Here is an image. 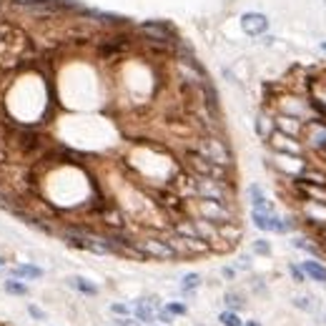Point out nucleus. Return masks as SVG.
<instances>
[{
	"label": "nucleus",
	"instance_id": "7ed1b4c3",
	"mask_svg": "<svg viewBox=\"0 0 326 326\" xmlns=\"http://www.w3.org/2000/svg\"><path fill=\"white\" fill-rule=\"evenodd\" d=\"M193 198H209V201H218L226 206H236V188H233V184L193 176Z\"/></svg>",
	"mask_w": 326,
	"mask_h": 326
},
{
	"label": "nucleus",
	"instance_id": "cd10ccee",
	"mask_svg": "<svg viewBox=\"0 0 326 326\" xmlns=\"http://www.w3.org/2000/svg\"><path fill=\"white\" fill-rule=\"evenodd\" d=\"M0 209H13V203H10V201H8V196H5V191H0Z\"/></svg>",
	"mask_w": 326,
	"mask_h": 326
},
{
	"label": "nucleus",
	"instance_id": "0eeeda50",
	"mask_svg": "<svg viewBox=\"0 0 326 326\" xmlns=\"http://www.w3.org/2000/svg\"><path fill=\"white\" fill-rule=\"evenodd\" d=\"M133 243L146 258H158V261H176L178 258V254L171 249V243L163 236H146V238H138Z\"/></svg>",
	"mask_w": 326,
	"mask_h": 326
},
{
	"label": "nucleus",
	"instance_id": "2eb2a0df",
	"mask_svg": "<svg viewBox=\"0 0 326 326\" xmlns=\"http://www.w3.org/2000/svg\"><path fill=\"white\" fill-rule=\"evenodd\" d=\"M256 133H258V136H261L263 140H266L269 136H271V133H274V120L266 116V111L256 116Z\"/></svg>",
	"mask_w": 326,
	"mask_h": 326
},
{
	"label": "nucleus",
	"instance_id": "f8f14e48",
	"mask_svg": "<svg viewBox=\"0 0 326 326\" xmlns=\"http://www.w3.org/2000/svg\"><path fill=\"white\" fill-rule=\"evenodd\" d=\"M249 196H251V206L256 211H266V213H274V203L266 198V193H263V188L254 184V186H249Z\"/></svg>",
	"mask_w": 326,
	"mask_h": 326
},
{
	"label": "nucleus",
	"instance_id": "412c9836",
	"mask_svg": "<svg viewBox=\"0 0 326 326\" xmlns=\"http://www.w3.org/2000/svg\"><path fill=\"white\" fill-rule=\"evenodd\" d=\"M223 301L229 303V309H233V311H238V309H243L246 303H243V299L236 294V291H229L226 296H223Z\"/></svg>",
	"mask_w": 326,
	"mask_h": 326
},
{
	"label": "nucleus",
	"instance_id": "bb28decb",
	"mask_svg": "<svg viewBox=\"0 0 326 326\" xmlns=\"http://www.w3.org/2000/svg\"><path fill=\"white\" fill-rule=\"evenodd\" d=\"M166 311H171V314H178V316H181V314H186V306H184V303H168V309H166Z\"/></svg>",
	"mask_w": 326,
	"mask_h": 326
},
{
	"label": "nucleus",
	"instance_id": "6e6552de",
	"mask_svg": "<svg viewBox=\"0 0 326 326\" xmlns=\"http://www.w3.org/2000/svg\"><path fill=\"white\" fill-rule=\"evenodd\" d=\"M266 143L279 153V156H301L303 153V143L299 138H294V136H286V133H281V131H276L274 128V133L266 138Z\"/></svg>",
	"mask_w": 326,
	"mask_h": 326
},
{
	"label": "nucleus",
	"instance_id": "ddd939ff",
	"mask_svg": "<svg viewBox=\"0 0 326 326\" xmlns=\"http://www.w3.org/2000/svg\"><path fill=\"white\" fill-rule=\"evenodd\" d=\"M156 314H158L156 299H143V301L136 303V316H138V321H153Z\"/></svg>",
	"mask_w": 326,
	"mask_h": 326
},
{
	"label": "nucleus",
	"instance_id": "dca6fc26",
	"mask_svg": "<svg viewBox=\"0 0 326 326\" xmlns=\"http://www.w3.org/2000/svg\"><path fill=\"white\" fill-rule=\"evenodd\" d=\"M68 283L73 286V289H78L80 294H86V296H95V294H98V286H93L91 281L80 279V276H73V279H68Z\"/></svg>",
	"mask_w": 326,
	"mask_h": 326
},
{
	"label": "nucleus",
	"instance_id": "7c9ffc66",
	"mask_svg": "<svg viewBox=\"0 0 326 326\" xmlns=\"http://www.w3.org/2000/svg\"><path fill=\"white\" fill-rule=\"evenodd\" d=\"M116 326H138V321H131V319H118Z\"/></svg>",
	"mask_w": 326,
	"mask_h": 326
},
{
	"label": "nucleus",
	"instance_id": "393cba45",
	"mask_svg": "<svg viewBox=\"0 0 326 326\" xmlns=\"http://www.w3.org/2000/svg\"><path fill=\"white\" fill-rule=\"evenodd\" d=\"M294 306H299L303 311H314V309H316V306L311 303V296H296V299H294Z\"/></svg>",
	"mask_w": 326,
	"mask_h": 326
},
{
	"label": "nucleus",
	"instance_id": "5701e85b",
	"mask_svg": "<svg viewBox=\"0 0 326 326\" xmlns=\"http://www.w3.org/2000/svg\"><path fill=\"white\" fill-rule=\"evenodd\" d=\"M5 291H8V294H18V296H23V294H28V286L21 283V281H5Z\"/></svg>",
	"mask_w": 326,
	"mask_h": 326
},
{
	"label": "nucleus",
	"instance_id": "c756f323",
	"mask_svg": "<svg viewBox=\"0 0 326 326\" xmlns=\"http://www.w3.org/2000/svg\"><path fill=\"white\" fill-rule=\"evenodd\" d=\"M30 314H33L35 319H46V314H43V311H40L38 306H30Z\"/></svg>",
	"mask_w": 326,
	"mask_h": 326
},
{
	"label": "nucleus",
	"instance_id": "aec40b11",
	"mask_svg": "<svg viewBox=\"0 0 326 326\" xmlns=\"http://www.w3.org/2000/svg\"><path fill=\"white\" fill-rule=\"evenodd\" d=\"M201 286V276L198 274H186L184 281H181V289L184 291H193V289H198Z\"/></svg>",
	"mask_w": 326,
	"mask_h": 326
},
{
	"label": "nucleus",
	"instance_id": "b1692460",
	"mask_svg": "<svg viewBox=\"0 0 326 326\" xmlns=\"http://www.w3.org/2000/svg\"><path fill=\"white\" fill-rule=\"evenodd\" d=\"M254 251L261 254V256H269V254H271V246H269L266 238H256V241H254Z\"/></svg>",
	"mask_w": 326,
	"mask_h": 326
},
{
	"label": "nucleus",
	"instance_id": "72a5a7b5",
	"mask_svg": "<svg viewBox=\"0 0 326 326\" xmlns=\"http://www.w3.org/2000/svg\"><path fill=\"white\" fill-rule=\"evenodd\" d=\"M113 311H116V314H126L128 309H126V306H120V303H116V306H113Z\"/></svg>",
	"mask_w": 326,
	"mask_h": 326
},
{
	"label": "nucleus",
	"instance_id": "423d86ee",
	"mask_svg": "<svg viewBox=\"0 0 326 326\" xmlns=\"http://www.w3.org/2000/svg\"><path fill=\"white\" fill-rule=\"evenodd\" d=\"M303 146H309L311 151H316L321 158H326V120L321 118H309L301 128V138Z\"/></svg>",
	"mask_w": 326,
	"mask_h": 326
},
{
	"label": "nucleus",
	"instance_id": "9d476101",
	"mask_svg": "<svg viewBox=\"0 0 326 326\" xmlns=\"http://www.w3.org/2000/svg\"><path fill=\"white\" fill-rule=\"evenodd\" d=\"M306 120H299L294 116H286V113H276L274 116V128L286 133V136H294V138H301V128Z\"/></svg>",
	"mask_w": 326,
	"mask_h": 326
},
{
	"label": "nucleus",
	"instance_id": "c85d7f7f",
	"mask_svg": "<svg viewBox=\"0 0 326 326\" xmlns=\"http://www.w3.org/2000/svg\"><path fill=\"white\" fill-rule=\"evenodd\" d=\"M238 269H251V258L241 256V258H238Z\"/></svg>",
	"mask_w": 326,
	"mask_h": 326
},
{
	"label": "nucleus",
	"instance_id": "9b49d317",
	"mask_svg": "<svg viewBox=\"0 0 326 326\" xmlns=\"http://www.w3.org/2000/svg\"><path fill=\"white\" fill-rule=\"evenodd\" d=\"M218 236H221V241H226L229 246H236V243L241 241V236H243V229H241V223H238V221L221 223V226H218Z\"/></svg>",
	"mask_w": 326,
	"mask_h": 326
},
{
	"label": "nucleus",
	"instance_id": "6ab92c4d",
	"mask_svg": "<svg viewBox=\"0 0 326 326\" xmlns=\"http://www.w3.org/2000/svg\"><path fill=\"white\" fill-rule=\"evenodd\" d=\"M13 274H15V276H25V279H40V276H43V269H38V266H33V263H25V266L13 269Z\"/></svg>",
	"mask_w": 326,
	"mask_h": 326
},
{
	"label": "nucleus",
	"instance_id": "f03ea898",
	"mask_svg": "<svg viewBox=\"0 0 326 326\" xmlns=\"http://www.w3.org/2000/svg\"><path fill=\"white\" fill-rule=\"evenodd\" d=\"M184 166L188 173L193 176H203V178H213V181H223V184H233V166H221L209 158H203L198 151L188 148L184 156Z\"/></svg>",
	"mask_w": 326,
	"mask_h": 326
},
{
	"label": "nucleus",
	"instance_id": "39448f33",
	"mask_svg": "<svg viewBox=\"0 0 326 326\" xmlns=\"http://www.w3.org/2000/svg\"><path fill=\"white\" fill-rule=\"evenodd\" d=\"M136 35L140 40H151V43H163V46H173V40L178 38V30L168 21H143L133 25Z\"/></svg>",
	"mask_w": 326,
	"mask_h": 326
},
{
	"label": "nucleus",
	"instance_id": "a878e982",
	"mask_svg": "<svg viewBox=\"0 0 326 326\" xmlns=\"http://www.w3.org/2000/svg\"><path fill=\"white\" fill-rule=\"evenodd\" d=\"M289 271H291V276H294V281H306V274H303L301 266H296V263H289Z\"/></svg>",
	"mask_w": 326,
	"mask_h": 326
},
{
	"label": "nucleus",
	"instance_id": "f704fd0d",
	"mask_svg": "<svg viewBox=\"0 0 326 326\" xmlns=\"http://www.w3.org/2000/svg\"><path fill=\"white\" fill-rule=\"evenodd\" d=\"M246 326H261V324H256V321H249V324H246Z\"/></svg>",
	"mask_w": 326,
	"mask_h": 326
},
{
	"label": "nucleus",
	"instance_id": "e433bc0d",
	"mask_svg": "<svg viewBox=\"0 0 326 326\" xmlns=\"http://www.w3.org/2000/svg\"><path fill=\"white\" fill-rule=\"evenodd\" d=\"M324 5H326V0H324Z\"/></svg>",
	"mask_w": 326,
	"mask_h": 326
},
{
	"label": "nucleus",
	"instance_id": "473e14b6",
	"mask_svg": "<svg viewBox=\"0 0 326 326\" xmlns=\"http://www.w3.org/2000/svg\"><path fill=\"white\" fill-rule=\"evenodd\" d=\"M221 274H223V276H226V279H233V276H236V271H233V269H229V266H226V269H223V271H221Z\"/></svg>",
	"mask_w": 326,
	"mask_h": 326
},
{
	"label": "nucleus",
	"instance_id": "4468645a",
	"mask_svg": "<svg viewBox=\"0 0 326 326\" xmlns=\"http://www.w3.org/2000/svg\"><path fill=\"white\" fill-rule=\"evenodd\" d=\"M303 274L306 276H311L314 281H319V283H326V266L324 263H319V261H303Z\"/></svg>",
	"mask_w": 326,
	"mask_h": 326
},
{
	"label": "nucleus",
	"instance_id": "f257e3e1",
	"mask_svg": "<svg viewBox=\"0 0 326 326\" xmlns=\"http://www.w3.org/2000/svg\"><path fill=\"white\" fill-rule=\"evenodd\" d=\"M186 213L191 218H203V221H211V223H216V226L238 221V209H236V206H226V203L209 201V198L186 201Z\"/></svg>",
	"mask_w": 326,
	"mask_h": 326
},
{
	"label": "nucleus",
	"instance_id": "c9c22d12",
	"mask_svg": "<svg viewBox=\"0 0 326 326\" xmlns=\"http://www.w3.org/2000/svg\"><path fill=\"white\" fill-rule=\"evenodd\" d=\"M321 50H324V53H326V40H321Z\"/></svg>",
	"mask_w": 326,
	"mask_h": 326
},
{
	"label": "nucleus",
	"instance_id": "2f4dec72",
	"mask_svg": "<svg viewBox=\"0 0 326 326\" xmlns=\"http://www.w3.org/2000/svg\"><path fill=\"white\" fill-rule=\"evenodd\" d=\"M274 40H276V38H271V35H266V33L261 35V43H263V46H274Z\"/></svg>",
	"mask_w": 326,
	"mask_h": 326
},
{
	"label": "nucleus",
	"instance_id": "1a4fd4ad",
	"mask_svg": "<svg viewBox=\"0 0 326 326\" xmlns=\"http://www.w3.org/2000/svg\"><path fill=\"white\" fill-rule=\"evenodd\" d=\"M241 30L251 38H261L269 30V18L263 13H243L241 15Z\"/></svg>",
	"mask_w": 326,
	"mask_h": 326
},
{
	"label": "nucleus",
	"instance_id": "4be33fe9",
	"mask_svg": "<svg viewBox=\"0 0 326 326\" xmlns=\"http://www.w3.org/2000/svg\"><path fill=\"white\" fill-rule=\"evenodd\" d=\"M218 321L223 326H241V319H238L236 311H223V314L218 316Z\"/></svg>",
	"mask_w": 326,
	"mask_h": 326
},
{
	"label": "nucleus",
	"instance_id": "a211bd4d",
	"mask_svg": "<svg viewBox=\"0 0 326 326\" xmlns=\"http://www.w3.org/2000/svg\"><path fill=\"white\" fill-rule=\"evenodd\" d=\"M271 216L274 213H266V211H251V221H254V226L261 229V231H269L271 229Z\"/></svg>",
	"mask_w": 326,
	"mask_h": 326
},
{
	"label": "nucleus",
	"instance_id": "f3484780",
	"mask_svg": "<svg viewBox=\"0 0 326 326\" xmlns=\"http://www.w3.org/2000/svg\"><path fill=\"white\" fill-rule=\"evenodd\" d=\"M291 243H294V249L309 251V254H314V256H321V254H324V246H321V243H311L309 238H294Z\"/></svg>",
	"mask_w": 326,
	"mask_h": 326
},
{
	"label": "nucleus",
	"instance_id": "20e7f679",
	"mask_svg": "<svg viewBox=\"0 0 326 326\" xmlns=\"http://www.w3.org/2000/svg\"><path fill=\"white\" fill-rule=\"evenodd\" d=\"M193 151H198L203 158H209L213 163L221 166H233V151L229 148V143L223 136H198L196 146H191Z\"/></svg>",
	"mask_w": 326,
	"mask_h": 326
}]
</instances>
